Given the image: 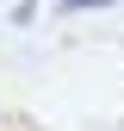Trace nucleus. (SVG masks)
I'll use <instances>...</instances> for the list:
<instances>
[{
  "instance_id": "obj_1",
  "label": "nucleus",
  "mask_w": 124,
  "mask_h": 131,
  "mask_svg": "<svg viewBox=\"0 0 124 131\" xmlns=\"http://www.w3.org/2000/svg\"><path fill=\"white\" fill-rule=\"evenodd\" d=\"M62 13H93V6H112V0H56Z\"/></svg>"
}]
</instances>
